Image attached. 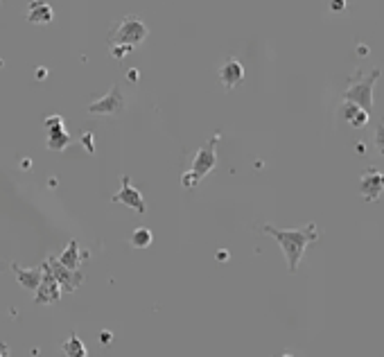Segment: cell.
I'll return each mask as SVG.
<instances>
[{
  "label": "cell",
  "instance_id": "6da1fadb",
  "mask_svg": "<svg viewBox=\"0 0 384 357\" xmlns=\"http://www.w3.org/2000/svg\"><path fill=\"white\" fill-rule=\"evenodd\" d=\"M260 231H262V233H267V235H271V238L280 244L285 258H287L289 274H296L301 260H303L305 249H308L314 240H319L317 224H305V226H301V229H287V231H285V229H276L274 224H262Z\"/></svg>",
  "mask_w": 384,
  "mask_h": 357
},
{
  "label": "cell",
  "instance_id": "7a4b0ae2",
  "mask_svg": "<svg viewBox=\"0 0 384 357\" xmlns=\"http://www.w3.org/2000/svg\"><path fill=\"white\" fill-rule=\"evenodd\" d=\"M220 138H222L220 133H212V136L208 138V143L203 145L197 154H194L190 170L181 176V186L186 188V190H194L199 181H203V178L215 170V165H217V143H220Z\"/></svg>",
  "mask_w": 384,
  "mask_h": 357
},
{
  "label": "cell",
  "instance_id": "3957f363",
  "mask_svg": "<svg viewBox=\"0 0 384 357\" xmlns=\"http://www.w3.org/2000/svg\"><path fill=\"white\" fill-rule=\"evenodd\" d=\"M149 27L138 16H124L109 34V46H140L147 38Z\"/></svg>",
  "mask_w": 384,
  "mask_h": 357
},
{
  "label": "cell",
  "instance_id": "277c9868",
  "mask_svg": "<svg viewBox=\"0 0 384 357\" xmlns=\"http://www.w3.org/2000/svg\"><path fill=\"white\" fill-rule=\"evenodd\" d=\"M380 75H382L380 68L368 72L366 77H364L362 72H357V75H355V81L346 88V93H344V100H346V102L357 104V107H362L364 111L371 113V109H373V88H375V81L380 79Z\"/></svg>",
  "mask_w": 384,
  "mask_h": 357
},
{
  "label": "cell",
  "instance_id": "5b68a950",
  "mask_svg": "<svg viewBox=\"0 0 384 357\" xmlns=\"http://www.w3.org/2000/svg\"><path fill=\"white\" fill-rule=\"evenodd\" d=\"M46 269L52 274V278H55L57 283H59V287H61V292H66V294H72L75 289H79L81 287V283H84V274L77 269V272H72V269H68L64 267V264L57 260V255H48L46 258Z\"/></svg>",
  "mask_w": 384,
  "mask_h": 357
},
{
  "label": "cell",
  "instance_id": "8992f818",
  "mask_svg": "<svg viewBox=\"0 0 384 357\" xmlns=\"http://www.w3.org/2000/svg\"><path fill=\"white\" fill-rule=\"evenodd\" d=\"M111 204H122L127 208H134V213L138 215L147 213V204H145L143 195H140L138 188H134V183L129 181L127 174H122V178H120V190L111 197Z\"/></svg>",
  "mask_w": 384,
  "mask_h": 357
},
{
  "label": "cell",
  "instance_id": "52a82bcc",
  "mask_svg": "<svg viewBox=\"0 0 384 357\" xmlns=\"http://www.w3.org/2000/svg\"><path fill=\"white\" fill-rule=\"evenodd\" d=\"M43 127H46V133H48L46 145L50 152H64L68 145L72 143V136L66 131V124L61 115H48L43 120Z\"/></svg>",
  "mask_w": 384,
  "mask_h": 357
},
{
  "label": "cell",
  "instance_id": "ba28073f",
  "mask_svg": "<svg viewBox=\"0 0 384 357\" xmlns=\"http://www.w3.org/2000/svg\"><path fill=\"white\" fill-rule=\"evenodd\" d=\"M122 111H124V98H122V91H120L118 84L111 86L104 98L89 104V113H93V115H120Z\"/></svg>",
  "mask_w": 384,
  "mask_h": 357
},
{
  "label": "cell",
  "instance_id": "9c48e42d",
  "mask_svg": "<svg viewBox=\"0 0 384 357\" xmlns=\"http://www.w3.org/2000/svg\"><path fill=\"white\" fill-rule=\"evenodd\" d=\"M359 192L366 201H380L384 195V172L377 167H368L359 178Z\"/></svg>",
  "mask_w": 384,
  "mask_h": 357
},
{
  "label": "cell",
  "instance_id": "30bf717a",
  "mask_svg": "<svg viewBox=\"0 0 384 357\" xmlns=\"http://www.w3.org/2000/svg\"><path fill=\"white\" fill-rule=\"evenodd\" d=\"M61 298V287L59 283L52 278V274L46 269V264H43V278L41 283H38L36 292H34V303L36 305H52V303H59Z\"/></svg>",
  "mask_w": 384,
  "mask_h": 357
},
{
  "label": "cell",
  "instance_id": "8fae6325",
  "mask_svg": "<svg viewBox=\"0 0 384 357\" xmlns=\"http://www.w3.org/2000/svg\"><path fill=\"white\" fill-rule=\"evenodd\" d=\"M220 81L226 91H233L235 86H240L242 81H244V66H242L237 59L228 57L220 68Z\"/></svg>",
  "mask_w": 384,
  "mask_h": 357
},
{
  "label": "cell",
  "instance_id": "7c38bea8",
  "mask_svg": "<svg viewBox=\"0 0 384 357\" xmlns=\"http://www.w3.org/2000/svg\"><path fill=\"white\" fill-rule=\"evenodd\" d=\"M55 21V9L46 0H32L27 7V23L32 25H50Z\"/></svg>",
  "mask_w": 384,
  "mask_h": 357
},
{
  "label": "cell",
  "instance_id": "4fadbf2b",
  "mask_svg": "<svg viewBox=\"0 0 384 357\" xmlns=\"http://www.w3.org/2000/svg\"><path fill=\"white\" fill-rule=\"evenodd\" d=\"M9 267H12L14 276H16V281L21 283L25 289H30V292H36L38 283H41L43 278V264H38V267H30V269H23L18 267L16 262H9Z\"/></svg>",
  "mask_w": 384,
  "mask_h": 357
},
{
  "label": "cell",
  "instance_id": "5bb4252c",
  "mask_svg": "<svg viewBox=\"0 0 384 357\" xmlns=\"http://www.w3.org/2000/svg\"><path fill=\"white\" fill-rule=\"evenodd\" d=\"M86 258H89V251H81L79 242H77V240H70V242H68V247L64 249V253H61L57 260H59L64 267L77 272V269H79V264L84 262Z\"/></svg>",
  "mask_w": 384,
  "mask_h": 357
},
{
  "label": "cell",
  "instance_id": "9a60e30c",
  "mask_svg": "<svg viewBox=\"0 0 384 357\" xmlns=\"http://www.w3.org/2000/svg\"><path fill=\"white\" fill-rule=\"evenodd\" d=\"M342 115L346 118V122L351 124V127L355 129H362V127H366L368 124V111H364L362 107H357V104H353V102H346L344 100V104H342Z\"/></svg>",
  "mask_w": 384,
  "mask_h": 357
},
{
  "label": "cell",
  "instance_id": "2e32d148",
  "mask_svg": "<svg viewBox=\"0 0 384 357\" xmlns=\"http://www.w3.org/2000/svg\"><path fill=\"white\" fill-rule=\"evenodd\" d=\"M61 350H64L66 357H89V350H86L84 341L77 335H70L68 339L61 344Z\"/></svg>",
  "mask_w": 384,
  "mask_h": 357
},
{
  "label": "cell",
  "instance_id": "e0dca14e",
  "mask_svg": "<svg viewBox=\"0 0 384 357\" xmlns=\"http://www.w3.org/2000/svg\"><path fill=\"white\" fill-rule=\"evenodd\" d=\"M152 242H154V233L147 229V226L136 229L134 233H131V238H129V244L134 249H147V247H152Z\"/></svg>",
  "mask_w": 384,
  "mask_h": 357
},
{
  "label": "cell",
  "instance_id": "ac0fdd59",
  "mask_svg": "<svg viewBox=\"0 0 384 357\" xmlns=\"http://www.w3.org/2000/svg\"><path fill=\"white\" fill-rule=\"evenodd\" d=\"M79 141H81V145H84L86 152H89V154H95V136H93V133H91V131H84Z\"/></svg>",
  "mask_w": 384,
  "mask_h": 357
},
{
  "label": "cell",
  "instance_id": "d6986e66",
  "mask_svg": "<svg viewBox=\"0 0 384 357\" xmlns=\"http://www.w3.org/2000/svg\"><path fill=\"white\" fill-rule=\"evenodd\" d=\"M131 50H134L131 46H111V57L113 59H124Z\"/></svg>",
  "mask_w": 384,
  "mask_h": 357
},
{
  "label": "cell",
  "instance_id": "ffe728a7",
  "mask_svg": "<svg viewBox=\"0 0 384 357\" xmlns=\"http://www.w3.org/2000/svg\"><path fill=\"white\" fill-rule=\"evenodd\" d=\"M375 147H377V152L384 156V120L380 124H377V131H375Z\"/></svg>",
  "mask_w": 384,
  "mask_h": 357
},
{
  "label": "cell",
  "instance_id": "44dd1931",
  "mask_svg": "<svg viewBox=\"0 0 384 357\" xmlns=\"http://www.w3.org/2000/svg\"><path fill=\"white\" fill-rule=\"evenodd\" d=\"M100 341H102V346H109L111 341H113V332L102 330V332H100Z\"/></svg>",
  "mask_w": 384,
  "mask_h": 357
},
{
  "label": "cell",
  "instance_id": "7402d4cb",
  "mask_svg": "<svg viewBox=\"0 0 384 357\" xmlns=\"http://www.w3.org/2000/svg\"><path fill=\"white\" fill-rule=\"evenodd\" d=\"M330 9H332V12H344V9H346V0H332Z\"/></svg>",
  "mask_w": 384,
  "mask_h": 357
},
{
  "label": "cell",
  "instance_id": "603a6c76",
  "mask_svg": "<svg viewBox=\"0 0 384 357\" xmlns=\"http://www.w3.org/2000/svg\"><path fill=\"white\" fill-rule=\"evenodd\" d=\"M0 357H12L9 355V346L5 341H0Z\"/></svg>",
  "mask_w": 384,
  "mask_h": 357
},
{
  "label": "cell",
  "instance_id": "cb8c5ba5",
  "mask_svg": "<svg viewBox=\"0 0 384 357\" xmlns=\"http://www.w3.org/2000/svg\"><path fill=\"white\" fill-rule=\"evenodd\" d=\"M34 77H36V79H46V77H48V68H36Z\"/></svg>",
  "mask_w": 384,
  "mask_h": 357
},
{
  "label": "cell",
  "instance_id": "d4e9b609",
  "mask_svg": "<svg viewBox=\"0 0 384 357\" xmlns=\"http://www.w3.org/2000/svg\"><path fill=\"white\" fill-rule=\"evenodd\" d=\"M138 70H136V68H131L129 72H127V79H131V81H134V84H136V81H138Z\"/></svg>",
  "mask_w": 384,
  "mask_h": 357
},
{
  "label": "cell",
  "instance_id": "484cf974",
  "mask_svg": "<svg viewBox=\"0 0 384 357\" xmlns=\"http://www.w3.org/2000/svg\"><path fill=\"white\" fill-rule=\"evenodd\" d=\"M217 260H228V251H217Z\"/></svg>",
  "mask_w": 384,
  "mask_h": 357
},
{
  "label": "cell",
  "instance_id": "4316f807",
  "mask_svg": "<svg viewBox=\"0 0 384 357\" xmlns=\"http://www.w3.org/2000/svg\"><path fill=\"white\" fill-rule=\"evenodd\" d=\"M368 55V48L366 46H359V57H366Z\"/></svg>",
  "mask_w": 384,
  "mask_h": 357
},
{
  "label": "cell",
  "instance_id": "83f0119b",
  "mask_svg": "<svg viewBox=\"0 0 384 357\" xmlns=\"http://www.w3.org/2000/svg\"><path fill=\"white\" fill-rule=\"evenodd\" d=\"M280 357H294V355H291V353H285V355H280Z\"/></svg>",
  "mask_w": 384,
  "mask_h": 357
},
{
  "label": "cell",
  "instance_id": "f1b7e54d",
  "mask_svg": "<svg viewBox=\"0 0 384 357\" xmlns=\"http://www.w3.org/2000/svg\"><path fill=\"white\" fill-rule=\"evenodd\" d=\"M0 66H3V59H0Z\"/></svg>",
  "mask_w": 384,
  "mask_h": 357
}]
</instances>
